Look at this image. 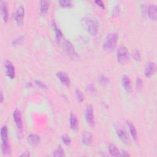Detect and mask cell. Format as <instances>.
<instances>
[{
	"label": "cell",
	"mask_w": 157,
	"mask_h": 157,
	"mask_svg": "<svg viewBox=\"0 0 157 157\" xmlns=\"http://www.w3.org/2000/svg\"><path fill=\"white\" fill-rule=\"evenodd\" d=\"M81 22L82 26L90 35L95 36L97 34L99 28V23L95 18L85 17L82 19Z\"/></svg>",
	"instance_id": "1"
},
{
	"label": "cell",
	"mask_w": 157,
	"mask_h": 157,
	"mask_svg": "<svg viewBox=\"0 0 157 157\" xmlns=\"http://www.w3.org/2000/svg\"><path fill=\"white\" fill-rule=\"evenodd\" d=\"M0 136L2 154L4 156H7L10 154L11 150L8 137V129L7 126L3 125L1 127L0 131Z\"/></svg>",
	"instance_id": "2"
},
{
	"label": "cell",
	"mask_w": 157,
	"mask_h": 157,
	"mask_svg": "<svg viewBox=\"0 0 157 157\" xmlns=\"http://www.w3.org/2000/svg\"><path fill=\"white\" fill-rule=\"evenodd\" d=\"M118 35L116 33H110L107 34L103 43V48L107 52L112 51L116 46Z\"/></svg>",
	"instance_id": "3"
},
{
	"label": "cell",
	"mask_w": 157,
	"mask_h": 157,
	"mask_svg": "<svg viewBox=\"0 0 157 157\" xmlns=\"http://www.w3.org/2000/svg\"><path fill=\"white\" fill-rule=\"evenodd\" d=\"M116 57L118 63L123 64L126 63L129 57V53L128 48L124 46H120L117 50Z\"/></svg>",
	"instance_id": "4"
},
{
	"label": "cell",
	"mask_w": 157,
	"mask_h": 157,
	"mask_svg": "<svg viewBox=\"0 0 157 157\" xmlns=\"http://www.w3.org/2000/svg\"><path fill=\"white\" fill-rule=\"evenodd\" d=\"M85 117L88 124L90 127H92V128L94 127V116L93 106L91 104H86L85 107Z\"/></svg>",
	"instance_id": "5"
},
{
	"label": "cell",
	"mask_w": 157,
	"mask_h": 157,
	"mask_svg": "<svg viewBox=\"0 0 157 157\" xmlns=\"http://www.w3.org/2000/svg\"><path fill=\"white\" fill-rule=\"evenodd\" d=\"M13 118L15 125L18 129V132L20 134V137L22 134L23 131V121L21 112L18 109H15L13 113Z\"/></svg>",
	"instance_id": "6"
},
{
	"label": "cell",
	"mask_w": 157,
	"mask_h": 157,
	"mask_svg": "<svg viewBox=\"0 0 157 157\" xmlns=\"http://www.w3.org/2000/svg\"><path fill=\"white\" fill-rule=\"evenodd\" d=\"M25 16V9L22 4H20L13 15V18L17 25H21L23 23V19Z\"/></svg>",
	"instance_id": "7"
},
{
	"label": "cell",
	"mask_w": 157,
	"mask_h": 157,
	"mask_svg": "<svg viewBox=\"0 0 157 157\" xmlns=\"http://www.w3.org/2000/svg\"><path fill=\"white\" fill-rule=\"evenodd\" d=\"M63 46L64 50L69 56L72 58H75L78 56L75 50V48L74 47L70 41L67 40H64L63 44Z\"/></svg>",
	"instance_id": "8"
},
{
	"label": "cell",
	"mask_w": 157,
	"mask_h": 157,
	"mask_svg": "<svg viewBox=\"0 0 157 157\" xmlns=\"http://www.w3.org/2000/svg\"><path fill=\"white\" fill-rule=\"evenodd\" d=\"M4 68L6 70V74L7 76L13 79L15 77V67L12 64V63L9 60H6L4 63Z\"/></svg>",
	"instance_id": "9"
},
{
	"label": "cell",
	"mask_w": 157,
	"mask_h": 157,
	"mask_svg": "<svg viewBox=\"0 0 157 157\" xmlns=\"http://www.w3.org/2000/svg\"><path fill=\"white\" fill-rule=\"evenodd\" d=\"M156 65L154 62H148L144 68V75L146 77H150L156 72Z\"/></svg>",
	"instance_id": "10"
},
{
	"label": "cell",
	"mask_w": 157,
	"mask_h": 157,
	"mask_svg": "<svg viewBox=\"0 0 157 157\" xmlns=\"http://www.w3.org/2000/svg\"><path fill=\"white\" fill-rule=\"evenodd\" d=\"M117 134L119 139L125 144L128 145L130 143L129 136L126 131V130L123 128H118L117 129Z\"/></svg>",
	"instance_id": "11"
},
{
	"label": "cell",
	"mask_w": 157,
	"mask_h": 157,
	"mask_svg": "<svg viewBox=\"0 0 157 157\" xmlns=\"http://www.w3.org/2000/svg\"><path fill=\"white\" fill-rule=\"evenodd\" d=\"M56 76L59 80V81L61 82V83L63 85H64V86H66L67 87L70 86L71 81H70L69 77H68V75H67L66 73L62 72V71H59V72H56Z\"/></svg>",
	"instance_id": "12"
},
{
	"label": "cell",
	"mask_w": 157,
	"mask_h": 157,
	"mask_svg": "<svg viewBox=\"0 0 157 157\" xmlns=\"http://www.w3.org/2000/svg\"><path fill=\"white\" fill-rule=\"evenodd\" d=\"M1 6V12L3 21L6 23L9 18V11H8V6L7 3L5 1H1L0 2Z\"/></svg>",
	"instance_id": "13"
},
{
	"label": "cell",
	"mask_w": 157,
	"mask_h": 157,
	"mask_svg": "<svg viewBox=\"0 0 157 157\" xmlns=\"http://www.w3.org/2000/svg\"><path fill=\"white\" fill-rule=\"evenodd\" d=\"M27 141L33 147H36L40 141L39 136L36 134H30L27 136Z\"/></svg>",
	"instance_id": "14"
},
{
	"label": "cell",
	"mask_w": 157,
	"mask_h": 157,
	"mask_svg": "<svg viewBox=\"0 0 157 157\" xmlns=\"http://www.w3.org/2000/svg\"><path fill=\"white\" fill-rule=\"evenodd\" d=\"M51 25H52V28L53 29V31H55V39L56 41L58 44L60 43L61 38L63 37V33L61 32V31L57 27L55 21V20H52V23H51Z\"/></svg>",
	"instance_id": "15"
},
{
	"label": "cell",
	"mask_w": 157,
	"mask_h": 157,
	"mask_svg": "<svg viewBox=\"0 0 157 157\" xmlns=\"http://www.w3.org/2000/svg\"><path fill=\"white\" fill-rule=\"evenodd\" d=\"M69 126L71 129L74 131H77L78 129V121L77 117L72 113L69 115Z\"/></svg>",
	"instance_id": "16"
},
{
	"label": "cell",
	"mask_w": 157,
	"mask_h": 157,
	"mask_svg": "<svg viewBox=\"0 0 157 157\" xmlns=\"http://www.w3.org/2000/svg\"><path fill=\"white\" fill-rule=\"evenodd\" d=\"M93 140V136L90 132H85L82 137V142L85 146H90Z\"/></svg>",
	"instance_id": "17"
},
{
	"label": "cell",
	"mask_w": 157,
	"mask_h": 157,
	"mask_svg": "<svg viewBox=\"0 0 157 157\" xmlns=\"http://www.w3.org/2000/svg\"><path fill=\"white\" fill-rule=\"evenodd\" d=\"M156 10L157 7L155 4H150L148 7V15L151 20L155 21L156 20Z\"/></svg>",
	"instance_id": "18"
},
{
	"label": "cell",
	"mask_w": 157,
	"mask_h": 157,
	"mask_svg": "<svg viewBox=\"0 0 157 157\" xmlns=\"http://www.w3.org/2000/svg\"><path fill=\"white\" fill-rule=\"evenodd\" d=\"M49 5H50V2L48 1H46V0H42L40 1V13L43 15H45L48 10L49 8Z\"/></svg>",
	"instance_id": "19"
},
{
	"label": "cell",
	"mask_w": 157,
	"mask_h": 157,
	"mask_svg": "<svg viewBox=\"0 0 157 157\" xmlns=\"http://www.w3.org/2000/svg\"><path fill=\"white\" fill-rule=\"evenodd\" d=\"M121 83H122V86L127 92H130L131 91V81L128 76L125 75H123L121 79Z\"/></svg>",
	"instance_id": "20"
},
{
	"label": "cell",
	"mask_w": 157,
	"mask_h": 157,
	"mask_svg": "<svg viewBox=\"0 0 157 157\" xmlns=\"http://www.w3.org/2000/svg\"><path fill=\"white\" fill-rule=\"evenodd\" d=\"M109 151L112 156H120V152L118 149L117 147L114 144H110L109 145Z\"/></svg>",
	"instance_id": "21"
},
{
	"label": "cell",
	"mask_w": 157,
	"mask_h": 157,
	"mask_svg": "<svg viewBox=\"0 0 157 157\" xmlns=\"http://www.w3.org/2000/svg\"><path fill=\"white\" fill-rule=\"evenodd\" d=\"M128 125L129 132L132 138L134 140H136L137 139V131H136L135 126L132 122H130V121H128Z\"/></svg>",
	"instance_id": "22"
},
{
	"label": "cell",
	"mask_w": 157,
	"mask_h": 157,
	"mask_svg": "<svg viewBox=\"0 0 157 157\" xmlns=\"http://www.w3.org/2000/svg\"><path fill=\"white\" fill-rule=\"evenodd\" d=\"M53 156H64V151L61 145H58L56 148L53 152Z\"/></svg>",
	"instance_id": "23"
},
{
	"label": "cell",
	"mask_w": 157,
	"mask_h": 157,
	"mask_svg": "<svg viewBox=\"0 0 157 157\" xmlns=\"http://www.w3.org/2000/svg\"><path fill=\"white\" fill-rule=\"evenodd\" d=\"M98 82L101 85H107V84L109 83V82H110L109 78L107 77H106L105 75H101L98 77Z\"/></svg>",
	"instance_id": "24"
},
{
	"label": "cell",
	"mask_w": 157,
	"mask_h": 157,
	"mask_svg": "<svg viewBox=\"0 0 157 157\" xmlns=\"http://www.w3.org/2000/svg\"><path fill=\"white\" fill-rule=\"evenodd\" d=\"M75 93L77 101L79 102H82L84 100V95L83 93L79 89H76L75 91Z\"/></svg>",
	"instance_id": "25"
},
{
	"label": "cell",
	"mask_w": 157,
	"mask_h": 157,
	"mask_svg": "<svg viewBox=\"0 0 157 157\" xmlns=\"http://www.w3.org/2000/svg\"><path fill=\"white\" fill-rule=\"evenodd\" d=\"M58 3L63 7H69L72 6V1L68 0H60L58 1Z\"/></svg>",
	"instance_id": "26"
},
{
	"label": "cell",
	"mask_w": 157,
	"mask_h": 157,
	"mask_svg": "<svg viewBox=\"0 0 157 157\" xmlns=\"http://www.w3.org/2000/svg\"><path fill=\"white\" fill-rule=\"evenodd\" d=\"M24 40V37L23 36H19L15 39H14L13 40H12V44L13 46L14 47H16L18 45H20V44H21L23 42Z\"/></svg>",
	"instance_id": "27"
},
{
	"label": "cell",
	"mask_w": 157,
	"mask_h": 157,
	"mask_svg": "<svg viewBox=\"0 0 157 157\" xmlns=\"http://www.w3.org/2000/svg\"><path fill=\"white\" fill-rule=\"evenodd\" d=\"M61 140L66 145H70L71 144V139L67 134H63L61 136Z\"/></svg>",
	"instance_id": "28"
},
{
	"label": "cell",
	"mask_w": 157,
	"mask_h": 157,
	"mask_svg": "<svg viewBox=\"0 0 157 157\" xmlns=\"http://www.w3.org/2000/svg\"><path fill=\"white\" fill-rule=\"evenodd\" d=\"M132 56L134 59L137 61H140V55L139 53V51L137 49H136L133 53H132Z\"/></svg>",
	"instance_id": "29"
},
{
	"label": "cell",
	"mask_w": 157,
	"mask_h": 157,
	"mask_svg": "<svg viewBox=\"0 0 157 157\" xmlns=\"http://www.w3.org/2000/svg\"><path fill=\"white\" fill-rule=\"evenodd\" d=\"M35 83H36V85L38 87H39L40 88H42V89H47V85H46L44 82H42L40 81V80H35Z\"/></svg>",
	"instance_id": "30"
},
{
	"label": "cell",
	"mask_w": 157,
	"mask_h": 157,
	"mask_svg": "<svg viewBox=\"0 0 157 157\" xmlns=\"http://www.w3.org/2000/svg\"><path fill=\"white\" fill-rule=\"evenodd\" d=\"M86 90L88 92H89L90 93H94L96 92V87L92 83H90V84L88 85Z\"/></svg>",
	"instance_id": "31"
},
{
	"label": "cell",
	"mask_w": 157,
	"mask_h": 157,
	"mask_svg": "<svg viewBox=\"0 0 157 157\" xmlns=\"http://www.w3.org/2000/svg\"><path fill=\"white\" fill-rule=\"evenodd\" d=\"M142 80L140 77H137L136 80V86L137 88L139 89L141 88L142 85Z\"/></svg>",
	"instance_id": "32"
},
{
	"label": "cell",
	"mask_w": 157,
	"mask_h": 157,
	"mask_svg": "<svg viewBox=\"0 0 157 157\" xmlns=\"http://www.w3.org/2000/svg\"><path fill=\"white\" fill-rule=\"evenodd\" d=\"M94 2L98 5L99 6V7H101V8H104V3L102 1H101V0H96L94 1Z\"/></svg>",
	"instance_id": "33"
},
{
	"label": "cell",
	"mask_w": 157,
	"mask_h": 157,
	"mask_svg": "<svg viewBox=\"0 0 157 157\" xmlns=\"http://www.w3.org/2000/svg\"><path fill=\"white\" fill-rule=\"evenodd\" d=\"M119 11H120V8H119V6H115L113 8V13H112V15H117L118 13H119Z\"/></svg>",
	"instance_id": "34"
},
{
	"label": "cell",
	"mask_w": 157,
	"mask_h": 157,
	"mask_svg": "<svg viewBox=\"0 0 157 157\" xmlns=\"http://www.w3.org/2000/svg\"><path fill=\"white\" fill-rule=\"evenodd\" d=\"M31 156V153L29 151H25L24 152H23L22 154L20 155V156L21 157H28Z\"/></svg>",
	"instance_id": "35"
},
{
	"label": "cell",
	"mask_w": 157,
	"mask_h": 157,
	"mask_svg": "<svg viewBox=\"0 0 157 157\" xmlns=\"http://www.w3.org/2000/svg\"><path fill=\"white\" fill-rule=\"evenodd\" d=\"M120 156H129L130 155L128 153V151H126L124 150H123L121 151V152H120Z\"/></svg>",
	"instance_id": "36"
},
{
	"label": "cell",
	"mask_w": 157,
	"mask_h": 157,
	"mask_svg": "<svg viewBox=\"0 0 157 157\" xmlns=\"http://www.w3.org/2000/svg\"><path fill=\"white\" fill-rule=\"evenodd\" d=\"M4 101V96H3V93H2V90L1 91V93H0V102H2Z\"/></svg>",
	"instance_id": "37"
}]
</instances>
